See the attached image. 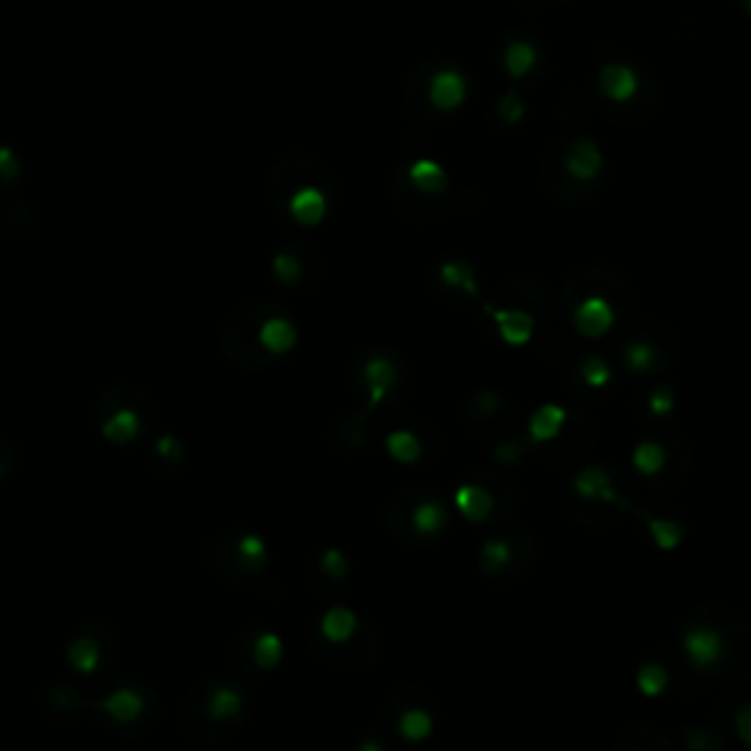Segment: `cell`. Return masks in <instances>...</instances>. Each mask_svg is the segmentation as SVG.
<instances>
[{
	"mask_svg": "<svg viewBox=\"0 0 751 751\" xmlns=\"http://www.w3.org/2000/svg\"><path fill=\"white\" fill-rule=\"evenodd\" d=\"M632 464L637 473L658 475L663 470V464H666V449L658 441H640V444L634 446Z\"/></svg>",
	"mask_w": 751,
	"mask_h": 751,
	"instance_id": "obj_29",
	"label": "cell"
},
{
	"mask_svg": "<svg viewBox=\"0 0 751 751\" xmlns=\"http://www.w3.org/2000/svg\"><path fill=\"white\" fill-rule=\"evenodd\" d=\"M682 649L696 670L708 673L720 663L722 652H725V640H722L720 632H713L708 625H696L682 637Z\"/></svg>",
	"mask_w": 751,
	"mask_h": 751,
	"instance_id": "obj_10",
	"label": "cell"
},
{
	"mask_svg": "<svg viewBox=\"0 0 751 751\" xmlns=\"http://www.w3.org/2000/svg\"><path fill=\"white\" fill-rule=\"evenodd\" d=\"M491 317L496 320V329H499V338H502L508 346H525L534 335V320L532 315H525L520 308H487Z\"/></svg>",
	"mask_w": 751,
	"mask_h": 751,
	"instance_id": "obj_17",
	"label": "cell"
},
{
	"mask_svg": "<svg viewBox=\"0 0 751 751\" xmlns=\"http://www.w3.org/2000/svg\"><path fill=\"white\" fill-rule=\"evenodd\" d=\"M652 537L661 549H675L682 544L684 532L682 525L673 523V520H652Z\"/></svg>",
	"mask_w": 751,
	"mask_h": 751,
	"instance_id": "obj_37",
	"label": "cell"
},
{
	"mask_svg": "<svg viewBox=\"0 0 751 751\" xmlns=\"http://www.w3.org/2000/svg\"><path fill=\"white\" fill-rule=\"evenodd\" d=\"M734 731H737V737H740L746 746H751V702L734 716Z\"/></svg>",
	"mask_w": 751,
	"mask_h": 751,
	"instance_id": "obj_41",
	"label": "cell"
},
{
	"mask_svg": "<svg viewBox=\"0 0 751 751\" xmlns=\"http://www.w3.org/2000/svg\"><path fill=\"white\" fill-rule=\"evenodd\" d=\"M675 408V391L673 387H654L652 396H649V411H652L654 417H670Z\"/></svg>",
	"mask_w": 751,
	"mask_h": 751,
	"instance_id": "obj_39",
	"label": "cell"
},
{
	"mask_svg": "<svg viewBox=\"0 0 751 751\" xmlns=\"http://www.w3.org/2000/svg\"><path fill=\"white\" fill-rule=\"evenodd\" d=\"M41 704L50 716H77L89 708V699L79 692V687L74 682H53L41 696Z\"/></svg>",
	"mask_w": 751,
	"mask_h": 751,
	"instance_id": "obj_16",
	"label": "cell"
},
{
	"mask_svg": "<svg viewBox=\"0 0 751 751\" xmlns=\"http://www.w3.org/2000/svg\"><path fill=\"white\" fill-rule=\"evenodd\" d=\"M411 523H415L417 534H423V537H437V534L446 529V523H449V514H446V508L437 502V499H425V502H420L415 508Z\"/></svg>",
	"mask_w": 751,
	"mask_h": 751,
	"instance_id": "obj_25",
	"label": "cell"
},
{
	"mask_svg": "<svg viewBox=\"0 0 751 751\" xmlns=\"http://www.w3.org/2000/svg\"><path fill=\"white\" fill-rule=\"evenodd\" d=\"M317 570L327 575L329 582H346V575H349V558H346L341 549H327V552L317 558Z\"/></svg>",
	"mask_w": 751,
	"mask_h": 751,
	"instance_id": "obj_35",
	"label": "cell"
},
{
	"mask_svg": "<svg viewBox=\"0 0 751 751\" xmlns=\"http://www.w3.org/2000/svg\"><path fill=\"white\" fill-rule=\"evenodd\" d=\"M89 417L98 435L120 449L144 444L158 429L156 399L136 382H112L103 387L91 399Z\"/></svg>",
	"mask_w": 751,
	"mask_h": 751,
	"instance_id": "obj_3",
	"label": "cell"
},
{
	"mask_svg": "<svg viewBox=\"0 0 751 751\" xmlns=\"http://www.w3.org/2000/svg\"><path fill=\"white\" fill-rule=\"evenodd\" d=\"M505 68L514 79H523L537 65V50L529 41H511L505 50Z\"/></svg>",
	"mask_w": 751,
	"mask_h": 751,
	"instance_id": "obj_30",
	"label": "cell"
},
{
	"mask_svg": "<svg viewBox=\"0 0 751 751\" xmlns=\"http://www.w3.org/2000/svg\"><path fill=\"white\" fill-rule=\"evenodd\" d=\"M642 79L628 62H608L599 71V89L611 103H632L640 94Z\"/></svg>",
	"mask_w": 751,
	"mask_h": 751,
	"instance_id": "obj_12",
	"label": "cell"
},
{
	"mask_svg": "<svg viewBox=\"0 0 751 751\" xmlns=\"http://www.w3.org/2000/svg\"><path fill=\"white\" fill-rule=\"evenodd\" d=\"M300 341V329L282 306L270 300H250L232 308L218 332L220 356L241 370H262L288 356Z\"/></svg>",
	"mask_w": 751,
	"mask_h": 751,
	"instance_id": "obj_1",
	"label": "cell"
},
{
	"mask_svg": "<svg viewBox=\"0 0 751 751\" xmlns=\"http://www.w3.org/2000/svg\"><path fill=\"white\" fill-rule=\"evenodd\" d=\"M229 654H232V663L241 673H273L285 658V642L277 632L250 625V628H241L236 634V640L229 646Z\"/></svg>",
	"mask_w": 751,
	"mask_h": 751,
	"instance_id": "obj_8",
	"label": "cell"
},
{
	"mask_svg": "<svg viewBox=\"0 0 751 751\" xmlns=\"http://www.w3.org/2000/svg\"><path fill=\"white\" fill-rule=\"evenodd\" d=\"M0 229L10 238H30L39 229V212L33 203L15 200L0 208Z\"/></svg>",
	"mask_w": 751,
	"mask_h": 751,
	"instance_id": "obj_19",
	"label": "cell"
},
{
	"mask_svg": "<svg viewBox=\"0 0 751 751\" xmlns=\"http://www.w3.org/2000/svg\"><path fill=\"white\" fill-rule=\"evenodd\" d=\"M250 716L247 687L229 675H208L194 682L179 708L177 725L194 746H220L241 731Z\"/></svg>",
	"mask_w": 751,
	"mask_h": 751,
	"instance_id": "obj_2",
	"label": "cell"
},
{
	"mask_svg": "<svg viewBox=\"0 0 751 751\" xmlns=\"http://www.w3.org/2000/svg\"><path fill=\"white\" fill-rule=\"evenodd\" d=\"M467 77L453 65H441L432 71V77L425 82V98L435 106L437 112H455L458 106H464L467 100Z\"/></svg>",
	"mask_w": 751,
	"mask_h": 751,
	"instance_id": "obj_9",
	"label": "cell"
},
{
	"mask_svg": "<svg viewBox=\"0 0 751 751\" xmlns=\"http://www.w3.org/2000/svg\"><path fill=\"white\" fill-rule=\"evenodd\" d=\"M666 687H670V673L663 670L661 663H642L640 670H637V690L646 699H658V696H663Z\"/></svg>",
	"mask_w": 751,
	"mask_h": 751,
	"instance_id": "obj_31",
	"label": "cell"
},
{
	"mask_svg": "<svg viewBox=\"0 0 751 751\" xmlns=\"http://www.w3.org/2000/svg\"><path fill=\"white\" fill-rule=\"evenodd\" d=\"M148 464L150 470H156L158 475H182L188 467V446L182 437L177 435H158L153 437V444L148 446Z\"/></svg>",
	"mask_w": 751,
	"mask_h": 751,
	"instance_id": "obj_14",
	"label": "cell"
},
{
	"mask_svg": "<svg viewBox=\"0 0 751 751\" xmlns=\"http://www.w3.org/2000/svg\"><path fill=\"white\" fill-rule=\"evenodd\" d=\"M315 165L306 156H285L267 177V198L273 208L285 212L297 227H317L329 215V191L308 179Z\"/></svg>",
	"mask_w": 751,
	"mask_h": 751,
	"instance_id": "obj_5",
	"label": "cell"
},
{
	"mask_svg": "<svg viewBox=\"0 0 751 751\" xmlns=\"http://www.w3.org/2000/svg\"><path fill=\"white\" fill-rule=\"evenodd\" d=\"M746 10H749V12H751V0H746Z\"/></svg>",
	"mask_w": 751,
	"mask_h": 751,
	"instance_id": "obj_42",
	"label": "cell"
},
{
	"mask_svg": "<svg viewBox=\"0 0 751 751\" xmlns=\"http://www.w3.org/2000/svg\"><path fill=\"white\" fill-rule=\"evenodd\" d=\"M482 563H485V570H502L505 563L511 561V546H508V540H502V537H494V540H487L485 546H482Z\"/></svg>",
	"mask_w": 751,
	"mask_h": 751,
	"instance_id": "obj_36",
	"label": "cell"
},
{
	"mask_svg": "<svg viewBox=\"0 0 751 751\" xmlns=\"http://www.w3.org/2000/svg\"><path fill=\"white\" fill-rule=\"evenodd\" d=\"M399 737L406 742H423L432 737V731H435V720H432V713L423 711V708H411V711H406L403 716H399Z\"/></svg>",
	"mask_w": 751,
	"mask_h": 751,
	"instance_id": "obj_28",
	"label": "cell"
},
{
	"mask_svg": "<svg viewBox=\"0 0 751 751\" xmlns=\"http://www.w3.org/2000/svg\"><path fill=\"white\" fill-rule=\"evenodd\" d=\"M441 279H444L449 288H461L470 297H479L475 273L467 262H446V265H441Z\"/></svg>",
	"mask_w": 751,
	"mask_h": 751,
	"instance_id": "obj_32",
	"label": "cell"
},
{
	"mask_svg": "<svg viewBox=\"0 0 751 751\" xmlns=\"http://www.w3.org/2000/svg\"><path fill=\"white\" fill-rule=\"evenodd\" d=\"M308 258H311V250L297 244V241H288L285 247H279L277 256H273V265H270L279 285L306 288Z\"/></svg>",
	"mask_w": 751,
	"mask_h": 751,
	"instance_id": "obj_15",
	"label": "cell"
},
{
	"mask_svg": "<svg viewBox=\"0 0 751 751\" xmlns=\"http://www.w3.org/2000/svg\"><path fill=\"white\" fill-rule=\"evenodd\" d=\"M18 461H21V453H18V446H15V441L0 435V482H3V479H10V475L18 470Z\"/></svg>",
	"mask_w": 751,
	"mask_h": 751,
	"instance_id": "obj_38",
	"label": "cell"
},
{
	"mask_svg": "<svg viewBox=\"0 0 751 751\" xmlns=\"http://www.w3.org/2000/svg\"><path fill=\"white\" fill-rule=\"evenodd\" d=\"M455 505H458V511L470 520V523H482V520H487L491 517V511H494V496L487 494L482 485H461L458 491H455Z\"/></svg>",
	"mask_w": 751,
	"mask_h": 751,
	"instance_id": "obj_23",
	"label": "cell"
},
{
	"mask_svg": "<svg viewBox=\"0 0 751 751\" xmlns=\"http://www.w3.org/2000/svg\"><path fill=\"white\" fill-rule=\"evenodd\" d=\"M89 708L94 711V720L118 737L150 734L162 713L158 692L141 675H118L110 682H100Z\"/></svg>",
	"mask_w": 751,
	"mask_h": 751,
	"instance_id": "obj_4",
	"label": "cell"
},
{
	"mask_svg": "<svg viewBox=\"0 0 751 751\" xmlns=\"http://www.w3.org/2000/svg\"><path fill=\"white\" fill-rule=\"evenodd\" d=\"M270 563V549H267L265 537L250 532H218L206 546V567L212 573L224 578L227 584H247L258 582L267 573Z\"/></svg>",
	"mask_w": 751,
	"mask_h": 751,
	"instance_id": "obj_6",
	"label": "cell"
},
{
	"mask_svg": "<svg viewBox=\"0 0 751 751\" xmlns=\"http://www.w3.org/2000/svg\"><path fill=\"white\" fill-rule=\"evenodd\" d=\"M575 332L584 338H602L608 335L616 323V311L604 297L594 294V297H584L578 306H575L573 315Z\"/></svg>",
	"mask_w": 751,
	"mask_h": 751,
	"instance_id": "obj_13",
	"label": "cell"
},
{
	"mask_svg": "<svg viewBox=\"0 0 751 751\" xmlns=\"http://www.w3.org/2000/svg\"><path fill=\"white\" fill-rule=\"evenodd\" d=\"M499 115H502V120H508V124L523 120V100L517 98L514 91H511V94H505L502 103H499Z\"/></svg>",
	"mask_w": 751,
	"mask_h": 751,
	"instance_id": "obj_40",
	"label": "cell"
},
{
	"mask_svg": "<svg viewBox=\"0 0 751 751\" xmlns=\"http://www.w3.org/2000/svg\"><path fill=\"white\" fill-rule=\"evenodd\" d=\"M24 156L12 144H0V200L12 198L24 186Z\"/></svg>",
	"mask_w": 751,
	"mask_h": 751,
	"instance_id": "obj_24",
	"label": "cell"
},
{
	"mask_svg": "<svg viewBox=\"0 0 751 751\" xmlns=\"http://www.w3.org/2000/svg\"><path fill=\"white\" fill-rule=\"evenodd\" d=\"M317 632H320V637H323L329 646H344V642L353 640L358 632L356 611H349V608H344V604L329 608V611L320 616Z\"/></svg>",
	"mask_w": 751,
	"mask_h": 751,
	"instance_id": "obj_18",
	"label": "cell"
},
{
	"mask_svg": "<svg viewBox=\"0 0 751 751\" xmlns=\"http://www.w3.org/2000/svg\"><path fill=\"white\" fill-rule=\"evenodd\" d=\"M385 449L394 461H399V464H417V461H420V455H423L420 437L411 435L408 429H396V432H391V435L385 437Z\"/></svg>",
	"mask_w": 751,
	"mask_h": 751,
	"instance_id": "obj_27",
	"label": "cell"
},
{
	"mask_svg": "<svg viewBox=\"0 0 751 751\" xmlns=\"http://www.w3.org/2000/svg\"><path fill=\"white\" fill-rule=\"evenodd\" d=\"M408 179H411V186H415L420 194H429V198L444 194L446 188H449V174H446L444 165L435 162V158H417V162H411Z\"/></svg>",
	"mask_w": 751,
	"mask_h": 751,
	"instance_id": "obj_21",
	"label": "cell"
},
{
	"mask_svg": "<svg viewBox=\"0 0 751 751\" xmlns=\"http://www.w3.org/2000/svg\"><path fill=\"white\" fill-rule=\"evenodd\" d=\"M118 658V634L106 620L89 616L68 634L65 661L77 678H100Z\"/></svg>",
	"mask_w": 751,
	"mask_h": 751,
	"instance_id": "obj_7",
	"label": "cell"
},
{
	"mask_svg": "<svg viewBox=\"0 0 751 751\" xmlns=\"http://www.w3.org/2000/svg\"><path fill=\"white\" fill-rule=\"evenodd\" d=\"M575 491L584 499H608V502H620V496L613 494L611 479L599 467H587L578 479H575Z\"/></svg>",
	"mask_w": 751,
	"mask_h": 751,
	"instance_id": "obj_26",
	"label": "cell"
},
{
	"mask_svg": "<svg viewBox=\"0 0 751 751\" xmlns=\"http://www.w3.org/2000/svg\"><path fill=\"white\" fill-rule=\"evenodd\" d=\"M602 148L594 139H587V136L570 141V148L563 153V168H567L570 177L578 179V182H594L602 174Z\"/></svg>",
	"mask_w": 751,
	"mask_h": 751,
	"instance_id": "obj_11",
	"label": "cell"
},
{
	"mask_svg": "<svg viewBox=\"0 0 751 751\" xmlns=\"http://www.w3.org/2000/svg\"><path fill=\"white\" fill-rule=\"evenodd\" d=\"M567 425V408L555 406V403H544L532 417H529V435L534 444H546L561 435V429Z\"/></svg>",
	"mask_w": 751,
	"mask_h": 751,
	"instance_id": "obj_22",
	"label": "cell"
},
{
	"mask_svg": "<svg viewBox=\"0 0 751 751\" xmlns=\"http://www.w3.org/2000/svg\"><path fill=\"white\" fill-rule=\"evenodd\" d=\"M623 358L632 373H649L654 367V358H658V349L652 344H646V341H632L625 346Z\"/></svg>",
	"mask_w": 751,
	"mask_h": 751,
	"instance_id": "obj_33",
	"label": "cell"
},
{
	"mask_svg": "<svg viewBox=\"0 0 751 751\" xmlns=\"http://www.w3.org/2000/svg\"><path fill=\"white\" fill-rule=\"evenodd\" d=\"M582 382L587 387H604V385H611V379H613V370H611V365L604 361L602 356H587L582 361Z\"/></svg>",
	"mask_w": 751,
	"mask_h": 751,
	"instance_id": "obj_34",
	"label": "cell"
},
{
	"mask_svg": "<svg viewBox=\"0 0 751 751\" xmlns=\"http://www.w3.org/2000/svg\"><path fill=\"white\" fill-rule=\"evenodd\" d=\"M394 382H396V370L394 365H391V358L385 356L367 358L365 385H367V403H370V408H376L382 399H385V394L394 387Z\"/></svg>",
	"mask_w": 751,
	"mask_h": 751,
	"instance_id": "obj_20",
	"label": "cell"
}]
</instances>
